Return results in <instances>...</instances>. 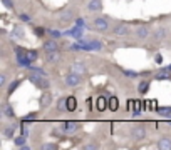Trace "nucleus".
I'll return each mask as SVG.
<instances>
[{
	"mask_svg": "<svg viewBox=\"0 0 171 150\" xmlns=\"http://www.w3.org/2000/svg\"><path fill=\"white\" fill-rule=\"evenodd\" d=\"M89 48H91V50L99 52V50H102V43L99 40H89Z\"/></svg>",
	"mask_w": 171,
	"mask_h": 150,
	"instance_id": "cd10ccee",
	"label": "nucleus"
},
{
	"mask_svg": "<svg viewBox=\"0 0 171 150\" xmlns=\"http://www.w3.org/2000/svg\"><path fill=\"white\" fill-rule=\"evenodd\" d=\"M42 48H44V52H45V54H49V52H57L61 47H59V43H57L56 38H49V40L44 42Z\"/></svg>",
	"mask_w": 171,
	"mask_h": 150,
	"instance_id": "9d476101",
	"label": "nucleus"
},
{
	"mask_svg": "<svg viewBox=\"0 0 171 150\" xmlns=\"http://www.w3.org/2000/svg\"><path fill=\"white\" fill-rule=\"evenodd\" d=\"M2 3L8 8V10H13V2L12 0H2Z\"/></svg>",
	"mask_w": 171,
	"mask_h": 150,
	"instance_id": "58836bf2",
	"label": "nucleus"
},
{
	"mask_svg": "<svg viewBox=\"0 0 171 150\" xmlns=\"http://www.w3.org/2000/svg\"><path fill=\"white\" fill-rule=\"evenodd\" d=\"M81 128V122H74V120H67V122L62 123V130H64L66 135H74L79 132Z\"/></svg>",
	"mask_w": 171,
	"mask_h": 150,
	"instance_id": "20e7f679",
	"label": "nucleus"
},
{
	"mask_svg": "<svg viewBox=\"0 0 171 150\" xmlns=\"http://www.w3.org/2000/svg\"><path fill=\"white\" fill-rule=\"evenodd\" d=\"M121 72L128 77V79H136V77H139L141 74L139 72H136V70H129V69H121Z\"/></svg>",
	"mask_w": 171,
	"mask_h": 150,
	"instance_id": "393cba45",
	"label": "nucleus"
},
{
	"mask_svg": "<svg viewBox=\"0 0 171 150\" xmlns=\"http://www.w3.org/2000/svg\"><path fill=\"white\" fill-rule=\"evenodd\" d=\"M109 100H106L104 97H99V99H97V104H96V107H97V110H101V112H104L106 109H109Z\"/></svg>",
	"mask_w": 171,
	"mask_h": 150,
	"instance_id": "6ab92c4d",
	"label": "nucleus"
},
{
	"mask_svg": "<svg viewBox=\"0 0 171 150\" xmlns=\"http://www.w3.org/2000/svg\"><path fill=\"white\" fill-rule=\"evenodd\" d=\"M76 109H77V100H76V97H74V95L67 97V110H69V112H74Z\"/></svg>",
	"mask_w": 171,
	"mask_h": 150,
	"instance_id": "4be33fe9",
	"label": "nucleus"
},
{
	"mask_svg": "<svg viewBox=\"0 0 171 150\" xmlns=\"http://www.w3.org/2000/svg\"><path fill=\"white\" fill-rule=\"evenodd\" d=\"M56 107L59 112H69V110H67V99H59V102H57Z\"/></svg>",
	"mask_w": 171,
	"mask_h": 150,
	"instance_id": "b1692460",
	"label": "nucleus"
},
{
	"mask_svg": "<svg viewBox=\"0 0 171 150\" xmlns=\"http://www.w3.org/2000/svg\"><path fill=\"white\" fill-rule=\"evenodd\" d=\"M74 17H76V13H74V10H72V8H64V10L59 13V23L66 25L67 22L74 20Z\"/></svg>",
	"mask_w": 171,
	"mask_h": 150,
	"instance_id": "6e6552de",
	"label": "nucleus"
},
{
	"mask_svg": "<svg viewBox=\"0 0 171 150\" xmlns=\"http://www.w3.org/2000/svg\"><path fill=\"white\" fill-rule=\"evenodd\" d=\"M76 25H77V27H82V28H84V27H86L84 18H77V20H76Z\"/></svg>",
	"mask_w": 171,
	"mask_h": 150,
	"instance_id": "37998d69",
	"label": "nucleus"
},
{
	"mask_svg": "<svg viewBox=\"0 0 171 150\" xmlns=\"http://www.w3.org/2000/svg\"><path fill=\"white\" fill-rule=\"evenodd\" d=\"M158 114L163 115V117H171V107H159Z\"/></svg>",
	"mask_w": 171,
	"mask_h": 150,
	"instance_id": "473e14b6",
	"label": "nucleus"
},
{
	"mask_svg": "<svg viewBox=\"0 0 171 150\" xmlns=\"http://www.w3.org/2000/svg\"><path fill=\"white\" fill-rule=\"evenodd\" d=\"M168 72H169L168 67H166V69H159V70L154 74V79H156V80H166V79H169Z\"/></svg>",
	"mask_w": 171,
	"mask_h": 150,
	"instance_id": "a211bd4d",
	"label": "nucleus"
},
{
	"mask_svg": "<svg viewBox=\"0 0 171 150\" xmlns=\"http://www.w3.org/2000/svg\"><path fill=\"white\" fill-rule=\"evenodd\" d=\"M158 148H161V150H171V138L169 137H161L158 140Z\"/></svg>",
	"mask_w": 171,
	"mask_h": 150,
	"instance_id": "dca6fc26",
	"label": "nucleus"
},
{
	"mask_svg": "<svg viewBox=\"0 0 171 150\" xmlns=\"http://www.w3.org/2000/svg\"><path fill=\"white\" fill-rule=\"evenodd\" d=\"M164 38H166V30L161 27V28H158V30L154 32V40L159 42V40H164Z\"/></svg>",
	"mask_w": 171,
	"mask_h": 150,
	"instance_id": "bb28decb",
	"label": "nucleus"
},
{
	"mask_svg": "<svg viewBox=\"0 0 171 150\" xmlns=\"http://www.w3.org/2000/svg\"><path fill=\"white\" fill-rule=\"evenodd\" d=\"M84 148H86V150H96V148H99V143H97V142L87 143V145H84Z\"/></svg>",
	"mask_w": 171,
	"mask_h": 150,
	"instance_id": "4c0bfd02",
	"label": "nucleus"
},
{
	"mask_svg": "<svg viewBox=\"0 0 171 150\" xmlns=\"http://www.w3.org/2000/svg\"><path fill=\"white\" fill-rule=\"evenodd\" d=\"M129 25L126 22H118L114 27H112V35L114 37H126L129 35Z\"/></svg>",
	"mask_w": 171,
	"mask_h": 150,
	"instance_id": "7ed1b4c3",
	"label": "nucleus"
},
{
	"mask_svg": "<svg viewBox=\"0 0 171 150\" xmlns=\"http://www.w3.org/2000/svg\"><path fill=\"white\" fill-rule=\"evenodd\" d=\"M2 115L5 119H15V112H13L12 105L8 104V102H5V104L2 105Z\"/></svg>",
	"mask_w": 171,
	"mask_h": 150,
	"instance_id": "f8f14e48",
	"label": "nucleus"
},
{
	"mask_svg": "<svg viewBox=\"0 0 171 150\" xmlns=\"http://www.w3.org/2000/svg\"><path fill=\"white\" fill-rule=\"evenodd\" d=\"M20 128H22V135H29V130H27V127H25V120L20 123Z\"/></svg>",
	"mask_w": 171,
	"mask_h": 150,
	"instance_id": "79ce46f5",
	"label": "nucleus"
},
{
	"mask_svg": "<svg viewBox=\"0 0 171 150\" xmlns=\"http://www.w3.org/2000/svg\"><path fill=\"white\" fill-rule=\"evenodd\" d=\"M19 18H20V20H22V22H27V23H29V22H30V17H29V15H27V13H20V17H19Z\"/></svg>",
	"mask_w": 171,
	"mask_h": 150,
	"instance_id": "a19ab883",
	"label": "nucleus"
},
{
	"mask_svg": "<svg viewBox=\"0 0 171 150\" xmlns=\"http://www.w3.org/2000/svg\"><path fill=\"white\" fill-rule=\"evenodd\" d=\"M71 72H76V74H81V75H84L87 69H86V65H84V62H79V60H76L74 64L71 65Z\"/></svg>",
	"mask_w": 171,
	"mask_h": 150,
	"instance_id": "9b49d317",
	"label": "nucleus"
},
{
	"mask_svg": "<svg viewBox=\"0 0 171 150\" xmlns=\"http://www.w3.org/2000/svg\"><path fill=\"white\" fill-rule=\"evenodd\" d=\"M44 150H51V148H57V143H44L42 145Z\"/></svg>",
	"mask_w": 171,
	"mask_h": 150,
	"instance_id": "ea45409f",
	"label": "nucleus"
},
{
	"mask_svg": "<svg viewBox=\"0 0 171 150\" xmlns=\"http://www.w3.org/2000/svg\"><path fill=\"white\" fill-rule=\"evenodd\" d=\"M49 89H51V82H49L47 77H42V82H40L39 90H49Z\"/></svg>",
	"mask_w": 171,
	"mask_h": 150,
	"instance_id": "7c9ffc66",
	"label": "nucleus"
},
{
	"mask_svg": "<svg viewBox=\"0 0 171 150\" xmlns=\"http://www.w3.org/2000/svg\"><path fill=\"white\" fill-rule=\"evenodd\" d=\"M87 27L96 32H106L111 27V20H109V17H96L92 20V23H89Z\"/></svg>",
	"mask_w": 171,
	"mask_h": 150,
	"instance_id": "f257e3e1",
	"label": "nucleus"
},
{
	"mask_svg": "<svg viewBox=\"0 0 171 150\" xmlns=\"http://www.w3.org/2000/svg\"><path fill=\"white\" fill-rule=\"evenodd\" d=\"M30 72H35V74H39V75H44V77H47V72L44 70V69H40V67H34V65H29L27 67Z\"/></svg>",
	"mask_w": 171,
	"mask_h": 150,
	"instance_id": "c85d7f7f",
	"label": "nucleus"
},
{
	"mask_svg": "<svg viewBox=\"0 0 171 150\" xmlns=\"http://www.w3.org/2000/svg\"><path fill=\"white\" fill-rule=\"evenodd\" d=\"M87 10L89 12H101L102 10V0H91L89 3H87Z\"/></svg>",
	"mask_w": 171,
	"mask_h": 150,
	"instance_id": "2eb2a0df",
	"label": "nucleus"
},
{
	"mask_svg": "<svg viewBox=\"0 0 171 150\" xmlns=\"http://www.w3.org/2000/svg\"><path fill=\"white\" fill-rule=\"evenodd\" d=\"M0 89H7V74L0 75Z\"/></svg>",
	"mask_w": 171,
	"mask_h": 150,
	"instance_id": "e433bc0d",
	"label": "nucleus"
},
{
	"mask_svg": "<svg viewBox=\"0 0 171 150\" xmlns=\"http://www.w3.org/2000/svg\"><path fill=\"white\" fill-rule=\"evenodd\" d=\"M15 57H17V65L19 67H29L32 64L27 57V50H24V47H15Z\"/></svg>",
	"mask_w": 171,
	"mask_h": 150,
	"instance_id": "f03ea898",
	"label": "nucleus"
},
{
	"mask_svg": "<svg viewBox=\"0 0 171 150\" xmlns=\"http://www.w3.org/2000/svg\"><path fill=\"white\" fill-rule=\"evenodd\" d=\"M154 62H156V64H159V65H161V64H163V57H161L159 54H156V57H154Z\"/></svg>",
	"mask_w": 171,
	"mask_h": 150,
	"instance_id": "c03bdc74",
	"label": "nucleus"
},
{
	"mask_svg": "<svg viewBox=\"0 0 171 150\" xmlns=\"http://www.w3.org/2000/svg\"><path fill=\"white\" fill-rule=\"evenodd\" d=\"M47 33H49L51 38H56V40H59V38L62 37V33L59 30H52V28H47Z\"/></svg>",
	"mask_w": 171,
	"mask_h": 150,
	"instance_id": "2f4dec72",
	"label": "nucleus"
},
{
	"mask_svg": "<svg viewBox=\"0 0 171 150\" xmlns=\"http://www.w3.org/2000/svg\"><path fill=\"white\" fill-rule=\"evenodd\" d=\"M149 35H151V30H149L148 25H139V27L134 28V37L138 38V40H146Z\"/></svg>",
	"mask_w": 171,
	"mask_h": 150,
	"instance_id": "423d86ee",
	"label": "nucleus"
},
{
	"mask_svg": "<svg viewBox=\"0 0 171 150\" xmlns=\"http://www.w3.org/2000/svg\"><path fill=\"white\" fill-rule=\"evenodd\" d=\"M118 107H119V104H118V99L116 97H109V110H118Z\"/></svg>",
	"mask_w": 171,
	"mask_h": 150,
	"instance_id": "c756f323",
	"label": "nucleus"
},
{
	"mask_svg": "<svg viewBox=\"0 0 171 150\" xmlns=\"http://www.w3.org/2000/svg\"><path fill=\"white\" fill-rule=\"evenodd\" d=\"M168 70H169V72H171V65H168Z\"/></svg>",
	"mask_w": 171,
	"mask_h": 150,
	"instance_id": "49530a36",
	"label": "nucleus"
},
{
	"mask_svg": "<svg viewBox=\"0 0 171 150\" xmlns=\"http://www.w3.org/2000/svg\"><path fill=\"white\" fill-rule=\"evenodd\" d=\"M12 37H15V38H24V28L20 25H15L13 27V30H12Z\"/></svg>",
	"mask_w": 171,
	"mask_h": 150,
	"instance_id": "a878e982",
	"label": "nucleus"
},
{
	"mask_svg": "<svg viewBox=\"0 0 171 150\" xmlns=\"http://www.w3.org/2000/svg\"><path fill=\"white\" fill-rule=\"evenodd\" d=\"M131 137L134 140H143L146 137V128L143 125H134V127L131 128Z\"/></svg>",
	"mask_w": 171,
	"mask_h": 150,
	"instance_id": "1a4fd4ad",
	"label": "nucleus"
},
{
	"mask_svg": "<svg viewBox=\"0 0 171 150\" xmlns=\"http://www.w3.org/2000/svg\"><path fill=\"white\" fill-rule=\"evenodd\" d=\"M52 95H51V92H47V90H44V94L40 95V100H39V107H40V110H45L49 109L52 105Z\"/></svg>",
	"mask_w": 171,
	"mask_h": 150,
	"instance_id": "0eeeda50",
	"label": "nucleus"
},
{
	"mask_svg": "<svg viewBox=\"0 0 171 150\" xmlns=\"http://www.w3.org/2000/svg\"><path fill=\"white\" fill-rule=\"evenodd\" d=\"M27 57H29L30 62H35L39 59V52L37 50H27Z\"/></svg>",
	"mask_w": 171,
	"mask_h": 150,
	"instance_id": "72a5a7b5",
	"label": "nucleus"
},
{
	"mask_svg": "<svg viewBox=\"0 0 171 150\" xmlns=\"http://www.w3.org/2000/svg\"><path fill=\"white\" fill-rule=\"evenodd\" d=\"M66 35H72L74 38H77V40H81L82 38V27H74L72 30H69V32H66Z\"/></svg>",
	"mask_w": 171,
	"mask_h": 150,
	"instance_id": "f3484780",
	"label": "nucleus"
},
{
	"mask_svg": "<svg viewBox=\"0 0 171 150\" xmlns=\"http://www.w3.org/2000/svg\"><path fill=\"white\" fill-rule=\"evenodd\" d=\"M19 85H20V80H19V79H17V80H12L10 84L7 85V95L10 97V95L13 94V92H15V90L19 89Z\"/></svg>",
	"mask_w": 171,
	"mask_h": 150,
	"instance_id": "412c9836",
	"label": "nucleus"
},
{
	"mask_svg": "<svg viewBox=\"0 0 171 150\" xmlns=\"http://www.w3.org/2000/svg\"><path fill=\"white\" fill-rule=\"evenodd\" d=\"M13 143H15L19 148H20V147H24V145H27V135H20V137H13Z\"/></svg>",
	"mask_w": 171,
	"mask_h": 150,
	"instance_id": "5701e85b",
	"label": "nucleus"
},
{
	"mask_svg": "<svg viewBox=\"0 0 171 150\" xmlns=\"http://www.w3.org/2000/svg\"><path fill=\"white\" fill-rule=\"evenodd\" d=\"M15 130H17V125H15V123H8V125H5V128H3L2 135H3L5 138H13V135H15Z\"/></svg>",
	"mask_w": 171,
	"mask_h": 150,
	"instance_id": "4468645a",
	"label": "nucleus"
},
{
	"mask_svg": "<svg viewBox=\"0 0 171 150\" xmlns=\"http://www.w3.org/2000/svg\"><path fill=\"white\" fill-rule=\"evenodd\" d=\"M34 119H35V114H29L24 120H25V122H30V120H34Z\"/></svg>",
	"mask_w": 171,
	"mask_h": 150,
	"instance_id": "a18cd8bd",
	"label": "nucleus"
},
{
	"mask_svg": "<svg viewBox=\"0 0 171 150\" xmlns=\"http://www.w3.org/2000/svg\"><path fill=\"white\" fill-rule=\"evenodd\" d=\"M149 80H141L139 82V85H138V92L141 95H144V94H148V90H149Z\"/></svg>",
	"mask_w": 171,
	"mask_h": 150,
	"instance_id": "aec40b11",
	"label": "nucleus"
},
{
	"mask_svg": "<svg viewBox=\"0 0 171 150\" xmlns=\"http://www.w3.org/2000/svg\"><path fill=\"white\" fill-rule=\"evenodd\" d=\"M64 82H66L67 87H77V85H81V82H82V75L76 74V72H69V74L66 75Z\"/></svg>",
	"mask_w": 171,
	"mask_h": 150,
	"instance_id": "39448f33",
	"label": "nucleus"
},
{
	"mask_svg": "<svg viewBox=\"0 0 171 150\" xmlns=\"http://www.w3.org/2000/svg\"><path fill=\"white\" fill-rule=\"evenodd\" d=\"M139 110H141V100H134V104H133V114L134 115H139Z\"/></svg>",
	"mask_w": 171,
	"mask_h": 150,
	"instance_id": "c9c22d12",
	"label": "nucleus"
},
{
	"mask_svg": "<svg viewBox=\"0 0 171 150\" xmlns=\"http://www.w3.org/2000/svg\"><path fill=\"white\" fill-rule=\"evenodd\" d=\"M61 59H62V55H61L59 50H57V52H49V54H45L47 64H57V62H61Z\"/></svg>",
	"mask_w": 171,
	"mask_h": 150,
	"instance_id": "ddd939ff",
	"label": "nucleus"
},
{
	"mask_svg": "<svg viewBox=\"0 0 171 150\" xmlns=\"http://www.w3.org/2000/svg\"><path fill=\"white\" fill-rule=\"evenodd\" d=\"M34 33H35V37H44L47 33V28H44V27H35L34 28Z\"/></svg>",
	"mask_w": 171,
	"mask_h": 150,
	"instance_id": "f704fd0d",
	"label": "nucleus"
}]
</instances>
